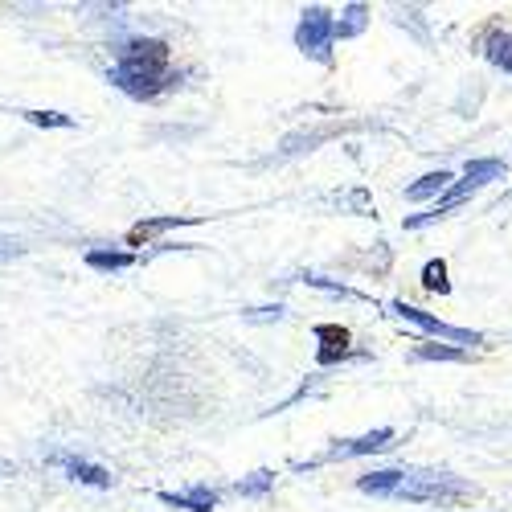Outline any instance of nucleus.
<instances>
[{
	"label": "nucleus",
	"instance_id": "10",
	"mask_svg": "<svg viewBox=\"0 0 512 512\" xmlns=\"http://www.w3.org/2000/svg\"><path fill=\"white\" fill-rule=\"evenodd\" d=\"M451 173L447 168H439V173H426L422 181H414L410 189H406V201H431V197H439V193H447L451 189Z\"/></svg>",
	"mask_w": 512,
	"mask_h": 512
},
{
	"label": "nucleus",
	"instance_id": "21",
	"mask_svg": "<svg viewBox=\"0 0 512 512\" xmlns=\"http://www.w3.org/2000/svg\"><path fill=\"white\" fill-rule=\"evenodd\" d=\"M246 320H283V308H254V312H246Z\"/></svg>",
	"mask_w": 512,
	"mask_h": 512
},
{
	"label": "nucleus",
	"instance_id": "1",
	"mask_svg": "<svg viewBox=\"0 0 512 512\" xmlns=\"http://www.w3.org/2000/svg\"><path fill=\"white\" fill-rule=\"evenodd\" d=\"M173 54H168V41L160 37H132L115 50V66H111V82L132 95V99H156L160 91H168L177 82V74L168 70Z\"/></svg>",
	"mask_w": 512,
	"mask_h": 512
},
{
	"label": "nucleus",
	"instance_id": "15",
	"mask_svg": "<svg viewBox=\"0 0 512 512\" xmlns=\"http://www.w3.org/2000/svg\"><path fill=\"white\" fill-rule=\"evenodd\" d=\"M271 488H275V472H267V467H259V472H250L246 480L234 484V492L246 496V500H259V496H267Z\"/></svg>",
	"mask_w": 512,
	"mask_h": 512
},
{
	"label": "nucleus",
	"instance_id": "16",
	"mask_svg": "<svg viewBox=\"0 0 512 512\" xmlns=\"http://www.w3.org/2000/svg\"><path fill=\"white\" fill-rule=\"evenodd\" d=\"M410 361H467V349H455V345H418L410 353Z\"/></svg>",
	"mask_w": 512,
	"mask_h": 512
},
{
	"label": "nucleus",
	"instance_id": "6",
	"mask_svg": "<svg viewBox=\"0 0 512 512\" xmlns=\"http://www.w3.org/2000/svg\"><path fill=\"white\" fill-rule=\"evenodd\" d=\"M386 447H394V426H377V431H369L361 439L336 443L324 459H361V455H377V451H386Z\"/></svg>",
	"mask_w": 512,
	"mask_h": 512
},
{
	"label": "nucleus",
	"instance_id": "8",
	"mask_svg": "<svg viewBox=\"0 0 512 512\" xmlns=\"http://www.w3.org/2000/svg\"><path fill=\"white\" fill-rule=\"evenodd\" d=\"M156 500L168 504V508H185V512H213L222 504V496L209 484H193L189 492H156Z\"/></svg>",
	"mask_w": 512,
	"mask_h": 512
},
{
	"label": "nucleus",
	"instance_id": "3",
	"mask_svg": "<svg viewBox=\"0 0 512 512\" xmlns=\"http://www.w3.org/2000/svg\"><path fill=\"white\" fill-rule=\"evenodd\" d=\"M500 177H504V160H496V156L467 160L463 181H455V185L443 193V201H435V205H431V213H414V218H406V230H422V226H431V222L447 218V213H455V209H459L467 197H472V193H480L484 185H492V181H500Z\"/></svg>",
	"mask_w": 512,
	"mask_h": 512
},
{
	"label": "nucleus",
	"instance_id": "18",
	"mask_svg": "<svg viewBox=\"0 0 512 512\" xmlns=\"http://www.w3.org/2000/svg\"><path fill=\"white\" fill-rule=\"evenodd\" d=\"M25 119L33 127H74V115H62V111H25Z\"/></svg>",
	"mask_w": 512,
	"mask_h": 512
},
{
	"label": "nucleus",
	"instance_id": "5",
	"mask_svg": "<svg viewBox=\"0 0 512 512\" xmlns=\"http://www.w3.org/2000/svg\"><path fill=\"white\" fill-rule=\"evenodd\" d=\"M398 320H406V324H414V328H422V332H431V336H439V340H451V345H480V332H472V328H451V324H443L439 316H431V312H422V308H410V304H402V300H394V304H386Z\"/></svg>",
	"mask_w": 512,
	"mask_h": 512
},
{
	"label": "nucleus",
	"instance_id": "4",
	"mask_svg": "<svg viewBox=\"0 0 512 512\" xmlns=\"http://www.w3.org/2000/svg\"><path fill=\"white\" fill-rule=\"evenodd\" d=\"M295 46H300L308 58L316 62H332V46H336V37H332V13L324 5H312L304 9L300 25H295Z\"/></svg>",
	"mask_w": 512,
	"mask_h": 512
},
{
	"label": "nucleus",
	"instance_id": "20",
	"mask_svg": "<svg viewBox=\"0 0 512 512\" xmlns=\"http://www.w3.org/2000/svg\"><path fill=\"white\" fill-rule=\"evenodd\" d=\"M25 246L17 242V238H9V234H0V263H9V259H17Z\"/></svg>",
	"mask_w": 512,
	"mask_h": 512
},
{
	"label": "nucleus",
	"instance_id": "14",
	"mask_svg": "<svg viewBox=\"0 0 512 512\" xmlns=\"http://www.w3.org/2000/svg\"><path fill=\"white\" fill-rule=\"evenodd\" d=\"M193 222H201V218H189V213H168V218H148V222L132 226V242L152 238V234H164V230H173V226H193Z\"/></svg>",
	"mask_w": 512,
	"mask_h": 512
},
{
	"label": "nucleus",
	"instance_id": "19",
	"mask_svg": "<svg viewBox=\"0 0 512 512\" xmlns=\"http://www.w3.org/2000/svg\"><path fill=\"white\" fill-rule=\"evenodd\" d=\"M308 287H320V291H332V295H357L353 287H345V283H332V279H324V275H308Z\"/></svg>",
	"mask_w": 512,
	"mask_h": 512
},
{
	"label": "nucleus",
	"instance_id": "7",
	"mask_svg": "<svg viewBox=\"0 0 512 512\" xmlns=\"http://www.w3.org/2000/svg\"><path fill=\"white\" fill-rule=\"evenodd\" d=\"M50 463L54 467H62V472L70 476V480H78V484H91V488H111L115 484V476L107 472V467H99V463H87V459H78V455H50Z\"/></svg>",
	"mask_w": 512,
	"mask_h": 512
},
{
	"label": "nucleus",
	"instance_id": "17",
	"mask_svg": "<svg viewBox=\"0 0 512 512\" xmlns=\"http://www.w3.org/2000/svg\"><path fill=\"white\" fill-rule=\"evenodd\" d=\"M422 287H426V291H439V295L451 291V283H447V263H443V259H431V263L422 267Z\"/></svg>",
	"mask_w": 512,
	"mask_h": 512
},
{
	"label": "nucleus",
	"instance_id": "11",
	"mask_svg": "<svg viewBox=\"0 0 512 512\" xmlns=\"http://www.w3.org/2000/svg\"><path fill=\"white\" fill-rule=\"evenodd\" d=\"M484 58H488L496 70L512 74V33H508V29H496V33L484 41Z\"/></svg>",
	"mask_w": 512,
	"mask_h": 512
},
{
	"label": "nucleus",
	"instance_id": "9",
	"mask_svg": "<svg viewBox=\"0 0 512 512\" xmlns=\"http://www.w3.org/2000/svg\"><path fill=\"white\" fill-rule=\"evenodd\" d=\"M316 336H320V353H316V361H320V365H336L340 357L349 353V332H345V328H336V324H320V328H316Z\"/></svg>",
	"mask_w": 512,
	"mask_h": 512
},
{
	"label": "nucleus",
	"instance_id": "12",
	"mask_svg": "<svg viewBox=\"0 0 512 512\" xmlns=\"http://www.w3.org/2000/svg\"><path fill=\"white\" fill-rule=\"evenodd\" d=\"M365 25H369V9L349 5V9H340V17H332V37H357L365 33Z\"/></svg>",
	"mask_w": 512,
	"mask_h": 512
},
{
	"label": "nucleus",
	"instance_id": "13",
	"mask_svg": "<svg viewBox=\"0 0 512 512\" xmlns=\"http://www.w3.org/2000/svg\"><path fill=\"white\" fill-rule=\"evenodd\" d=\"M87 267L91 271H127V267H136V254H127V250H87Z\"/></svg>",
	"mask_w": 512,
	"mask_h": 512
},
{
	"label": "nucleus",
	"instance_id": "2",
	"mask_svg": "<svg viewBox=\"0 0 512 512\" xmlns=\"http://www.w3.org/2000/svg\"><path fill=\"white\" fill-rule=\"evenodd\" d=\"M357 488L365 496H381V500H414V504H455L467 500L476 488L467 480L455 476H439V472H398V467H386V472L361 476Z\"/></svg>",
	"mask_w": 512,
	"mask_h": 512
}]
</instances>
